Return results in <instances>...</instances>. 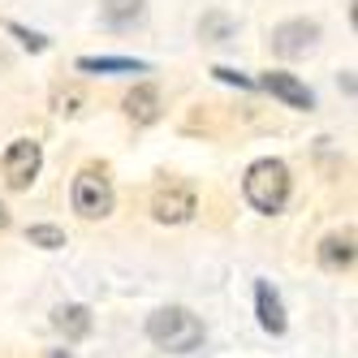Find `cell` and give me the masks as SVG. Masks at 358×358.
Here are the masks:
<instances>
[{"mask_svg":"<svg viewBox=\"0 0 358 358\" xmlns=\"http://www.w3.org/2000/svg\"><path fill=\"white\" fill-rule=\"evenodd\" d=\"M151 212L156 220H169V224H182L194 216V194L186 186H160L156 199H151Z\"/></svg>","mask_w":358,"mask_h":358,"instance_id":"cell-6","label":"cell"},{"mask_svg":"<svg viewBox=\"0 0 358 358\" xmlns=\"http://www.w3.org/2000/svg\"><path fill=\"white\" fill-rule=\"evenodd\" d=\"M73 104H78V95H57V108H61V113H78Z\"/></svg>","mask_w":358,"mask_h":358,"instance_id":"cell-15","label":"cell"},{"mask_svg":"<svg viewBox=\"0 0 358 358\" xmlns=\"http://www.w3.org/2000/svg\"><path fill=\"white\" fill-rule=\"evenodd\" d=\"M147 337L169 354H190L203 341V324L186 306H160V311L147 320Z\"/></svg>","mask_w":358,"mask_h":358,"instance_id":"cell-1","label":"cell"},{"mask_svg":"<svg viewBox=\"0 0 358 358\" xmlns=\"http://www.w3.org/2000/svg\"><path fill=\"white\" fill-rule=\"evenodd\" d=\"M125 113H130L138 125H151L160 117V91L156 87H134L130 95H125Z\"/></svg>","mask_w":358,"mask_h":358,"instance_id":"cell-10","label":"cell"},{"mask_svg":"<svg viewBox=\"0 0 358 358\" xmlns=\"http://www.w3.org/2000/svg\"><path fill=\"white\" fill-rule=\"evenodd\" d=\"M259 87H264V91H272L276 99H285L289 108H315V95L306 91V87H302V83L294 78V73H280V69H268L264 78H259Z\"/></svg>","mask_w":358,"mask_h":358,"instance_id":"cell-7","label":"cell"},{"mask_svg":"<svg viewBox=\"0 0 358 358\" xmlns=\"http://www.w3.org/2000/svg\"><path fill=\"white\" fill-rule=\"evenodd\" d=\"M320 264L324 268H354V234H332V238H324Z\"/></svg>","mask_w":358,"mask_h":358,"instance_id":"cell-12","label":"cell"},{"mask_svg":"<svg viewBox=\"0 0 358 358\" xmlns=\"http://www.w3.org/2000/svg\"><path fill=\"white\" fill-rule=\"evenodd\" d=\"M27 238H31V246H43V250H61L65 246V234L57 224H35Z\"/></svg>","mask_w":358,"mask_h":358,"instance_id":"cell-14","label":"cell"},{"mask_svg":"<svg viewBox=\"0 0 358 358\" xmlns=\"http://www.w3.org/2000/svg\"><path fill=\"white\" fill-rule=\"evenodd\" d=\"M52 328L65 332V341H83L87 332H91V311L78 302H69V306H57L52 311Z\"/></svg>","mask_w":358,"mask_h":358,"instance_id":"cell-9","label":"cell"},{"mask_svg":"<svg viewBox=\"0 0 358 358\" xmlns=\"http://www.w3.org/2000/svg\"><path fill=\"white\" fill-rule=\"evenodd\" d=\"M39 164H43L39 143H35V138H17V143H9L5 160H0V173H5V182H9L13 190H27L35 177H39Z\"/></svg>","mask_w":358,"mask_h":358,"instance_id":"cell-4","label":"cell"},{"mask_svg":"<svg viewBox=\"0 0 358 358\" xmlns=\"http://www.w3.org/2000/svg\"><path fill=\"white\" fill-rule=\"evenodd\" d=\"M320 39V27L315 22H285V27H276L272 31V48L280 57H302V52H311Z\"/></svg>","mask_w":358,"mask_h":358,"instance_id":"cell-5","label":"cell"},{"mask_svg":"<svg viewBox=\"0 0 358 358\" xmlns=\"http://www.w3.org/2000/svg\"><path fill=\"white\" fill-rule=\"evenodd\" d=\"M9 224V212H5V203H0V229H5Z\"/></svg>","mask_w":358,"mask_h":358,"instance_id":"cell-17","label":"cell"},{"mask_svg":"<svg viewBox=\"0 0 358 358\" xmlns=\"http://www.w3.org/2000/svg\"><path fill=\"white\" fill-rule=\"evenodd\" d=\"M43 358H73V354H69V350H48Z\"/></svg>","mask_w":358,"mask_h":358,"instance_id":"cell-16","label":"cell"},{"mask_svg":"<svg viewBox=\"0 0 358 358\" xmlns=\"http://www.w3.org/2000/svg\"><path fill=\"white\" fill-rule=\"evenodd\" d=\"M73 212L87 220H99L113 212V182L104 169H83L73 177Z\"/></svg>","mask_w":358,"mask_h":358,"instance_id":"cell-3","label":"cell"},{"mask_svg":"<svg viewBox=\"0 0 358 358\" xmlns=\"http://www.w3.org/2000/svg\"><path fill=\"white\" fill-rule=\"evenodd\" d=\"M78 69H87V73H143L147 61H130V57H83Z\"/></svg>","mask_w":358,"mask_h":358,"instance_id":"cell-13","label":"cell"},{"mask_svg":"<svg viewBox=\"0 0 358 358\" xmlns=\"http://www.w3.org/2000/svg\"><path fill=\"white\" fill-rule=\"evenodd\" d=\"M255 306H259V324L272 332V337H280V332L289 328V320H285V302H280V294L268 285V280H259V285H255Z\"/></svg>","mask_w":358,"mask_h":358,"instance_id":"cell-8","label":"cell"},{"mask_svg":"<svg viewBox=\"0 0 358 358\" xmlns=\"http://www.w3.org/2000/svg\"><path fill=\"white\" fill-rule=\"evenodd\" d=\"M246 199H250V208H259L268 216L280 212L289 199V169L280 160H255L246 169Z\"/></svg>","mask_w":358,"mask_h":358,"instance_id":"cell-2","label":"cell"},{"mask_svg":"<svg viewBox=\"0 0 358 358\" xmlns=\"http://www.w3.org/2000/svg\"><path fill=\"white\" fill-rule=\"evenodd\" d=\"M99 17H104V27L125 31V27H134V22H143V0H104Z\"/></svg>","mask_w":358,"mask_h":358,"instance_id":"cell-11","label":"cell"}]
</instances>
